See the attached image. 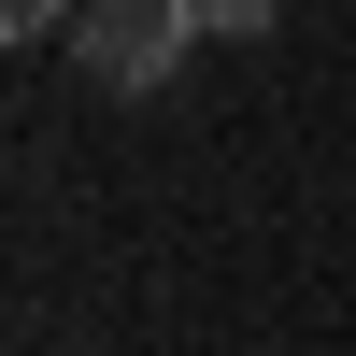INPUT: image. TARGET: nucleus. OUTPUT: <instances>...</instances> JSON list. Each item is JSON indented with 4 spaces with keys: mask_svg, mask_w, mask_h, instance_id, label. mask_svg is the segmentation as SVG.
Returning a JSON list of instances; mask_svg holds the SVG:
<instances>
[{
    "mask_svg": "<svg viewBox=\"0 0 356 356\" xmlns=\"http://www.w3.org/2000/svg\"><path fill=\"white\" fill-rule=\"evenodd\" d=\"M72 57H86V86H114V100H157V86H186V57H200V0H86Z\"/></svg>",
    "mask_w": 356,
    "mask_h": 356,
    "instance_id": "f257e3e1",
    "label": "nucleus"
},
{
    "mask_svg": "<svg viewBox=\"0 0 356 356\" xmlns=\"http://www.w3.org/2000/svg\"><path fill=\"white\" fill-rule=\"evenodd\" d=\"M72 15H86V0H0V43H57Z\"/></svg>",
    "mask_w": 356,
    "mask_h": 356,
    "instance_id": "7ed1b4c3",
    "label": "nucleus"
},
{
    "mask_svg": "<svg viewBox=\"0 0 356 356\" xmlns=\"http://www.w3.org/2000/svg\"><path fill=\"white\" fill-rule=\"evenodd\" d=\"M271 15H285V0H200V29H214V43H271Z\"/></svg>",
    "mask_w": 356,
    "mask_h": 356,
    "instance_id": "f03ea898",
    "label": "nucleus"
}]
</instances>
